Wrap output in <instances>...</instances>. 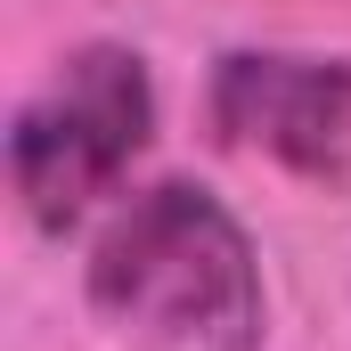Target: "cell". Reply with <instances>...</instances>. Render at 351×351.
<instances>
[{
    "instance_id": "obj_1",
    "label": "cell",
    "mask_w": 351,
    "mask_h": 351,
    "mask_svg": "<svg viewBox=\"0 0 351 351\" xmlns=\"http://www.w3.org/2000/svg\"><path fill=\"white\" fill-rule=\"evenodd\" d=\"M90 311L147 351H262L254 237L213 188L156 180L90 245Z\"/></svg>"
},
{
    "instance_id": "obj_2",
    "label": "cell",
    "mask_w": 351,
    "mask_h": 351,
    "mask_svg": "<svg viewBox=\"0 0 351 351\" xmlns=\"http://www.w3.org/2000/svg\"><path fill=\"white\" fill-rule=\"evenodd\" d=\"M156 131L147 58L123 41H82L8 123V180L33 213V229H74L90 204L131 172V156Z\"/></svg>"
},
{
    "instance_id": "obj_3",
    "label": "cell",
    "mask_w": 351,
    "mask_h": 351,
    "mask_svg": "<svg viewBox=\"0 0 351 351\" xmlns=\"http://www.w3.org/2000/svg\"><path fill=\"white\" fill-rule=\"evenodd\" d=\"M213 131L294 172H335L351 156V66L302 49H229L213 66Z\"/></svg>"
}]
</instances>
